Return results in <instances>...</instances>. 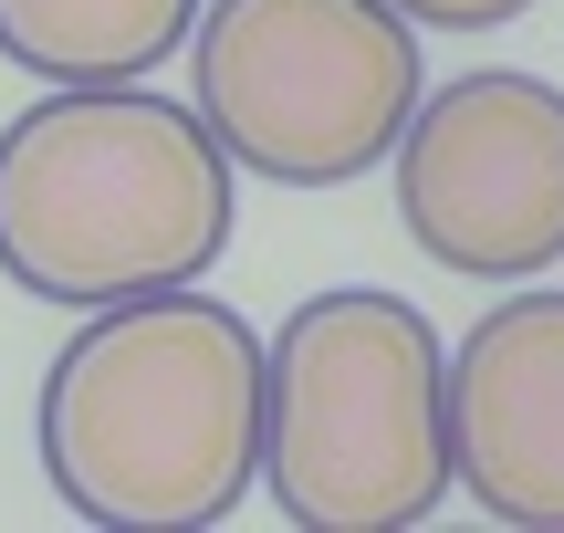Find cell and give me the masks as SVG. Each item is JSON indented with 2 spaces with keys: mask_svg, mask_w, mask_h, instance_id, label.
I'll list each match as a JSON object with an SVG mask.
<instances>
[{
  "mask_svg": "<svg viewBox=\"0 0 564 533\" xmlns=\"http://www.w3.org/2000/svg\"><path fill=\"white\" fill-rule=\"evenodd\" d=\"M32 439L74 523L209 533L262 492V335L199 283L95 304L42 377Z\"/></svg>",
  "mask_w": 564,
  "mask_h": 533,
  "instance_id": "1",
  "label": "cell"
},
{
  "mask_svg": "<svg viewBox=\"0 0 564 533\" xmlns=\"http://www.w3.org/2000/svg\"><path fill=\"white\" fill-rule=\"evenodd\" d=\"M230 251V157L199 105L147 84H53L0 126V272L95 314L199 283Z\"/></svg>",
  "mask_w": 564,
  "mask_h": 533,
  "instance_id": "2",
  "label": "cell"
},
{
  "mask_svg": "<svg viewBox=\"0 0 564 533\" xmlns=\"http://www.w3.org/2000/svg\"><path fill=\"white\" fill-rule=\"evenodd\" d=\"M449 346L408 293H303L262 346V492L303 533H408L449 502Z\"/></svg>",
  "mask_w": 564,
  "mask_h": 533,
  "instance_id": "3",
  "label": "cell"
},
{
  "mask_svg": "<svg viewBox=\"0 0 564 533\" xmlns=\"http://www.w3.org/2000/svg\"><path fill=\"white\" fill-rule=\"evenodd\" d=\"M199 126L272 188H345L419 105V21L387 0H199Z\"/></svg>",
  "mask_w": 564,
  "mask_h": 533,
  "instance_id": "4",
  "label": "cell"
},
{
  "mask_svg": "<svg viewBox=\"0 0 564 533\" xmlns=\"http://www.w3.org/2000/svg\"><path fill=\"white\" fill-rule=\"evenodd\" d=\"M387 157H398V220L440 272L533 283L564 262V84L523 63L419 84Z\"/></svg>",
  "mask_w": 564,
  "mask_h": 533,
  "instance_id": "5",
  "label": "cell"
},
{
  "mask_svg": "<svg viewBox=\"0 0 564 533\" xmlns=\"http://www.w3.org/2000/svg\"><path fill=\"white\" fill-rule=\"evenodd\" d=\"M449 481L512 533H564V293H502L449 346Z\"/></svg>",
  "mask_w": 564,
  "mask_h": 533,
  "instance_id": "6",
  "label": "cell"
},
{
  "mask_svg": "<svg viewBox=\"0 0 564 533\" xmlns=\"http://www.w3.org/2000/svg\"><path fill=\"white\" fill-rule=\"evenodd\" d=\"M199 0H0V53L42 84H137L188 42Z\"/></svg>",
  "mask_w": 564,
  "mask_h": 533,
  "instance_id": "7",
  "label": "cell"
},
{
  "mask_svg": "<svg viewBox=\"0 0 564 533\" xmlns=\"http://www.w3.org/2000/svg\"><path fill=\"white\" fill-rule=\"evenodd\" d=\"M387 11H408L419 32H502V21H523L533 0H387Z\"/></svg>",
  "mask_w": 564,
  "mask_h": 533,
  "instance_id": "8",
  "label": "cell"
}]
</instances>
